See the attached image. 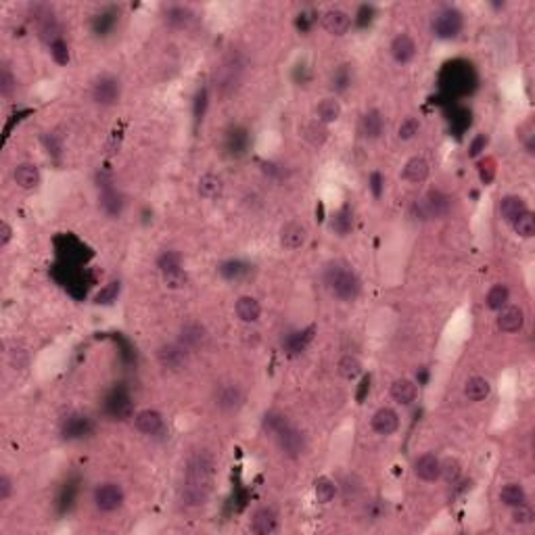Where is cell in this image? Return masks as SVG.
Segmentation results:
<instances>
[{"mask_svg": "<svg viewBox=\"0 0 535 535\" xmlns=\"http://www.w3.org/2000/svg\"><path fill=\"white\" fill-rule=\"evenodd\" d=\"M325 285L327 289L341 301L345 303H351L358 299L360 291H362V281L360 276L351 270L349 265L341 263V261H335V263H329L325 268Z\"/></svg>", "mask_w": 535, "mask_h": 535, "instance_id": "1", "label": "cell"}, {"mask_svg": "<svg viewBox=\"0 0 535 535\" xmlns=\"http://www.w3.org/2000/svg\"><path fill=\"white\" fill-rule=\"evenodd\" d=\"M243 76H245V59L239 52H232V55L224 57L222 63L213 69V88H216L218 94L228 96L241 86Z\"/></svg>", "mask_w": 535, "mask_h": 535, "instance_id": "2", "label": "cell"}, {"mask_svg": "<svg viewBox=\"0 0 535 535\" xmlns=\"http://www.w3.org/2000/svg\"><path fill=\"white\" fill-rule=\"evenodd\" d=\"M213 477H216V458H213L207 450L195 452L186 462V481H193V483H199V485L211 490Z\"/></svg>", "mask_w": 535, "mask_h": 535, "instance_id": "3", "label": "cell"}, {"mask_svg": "<svg viewBox=\"0 0 535 535\" xmlns=\"http://www.w3.org/2000/svg\"><path fill=\"white\" fill-rule=\"evenodd\" d=\"M452 209V199L441 190H429L422 199L414 203L418 220H439L446 218Z\"/></svg>", "mask_w": 535, "mask_h": 535, "instance_id": "4", "label": "cell"}, {"mask_svg": "<svg viewBox=\"0 0 535 535\" xmlns=\"http://www.w3.org/2000/svg\"><path fill=\"white\" fill-rule=\"evenodd\" d=\"M462 25H464L462 13H460L458 9L444 7V9H439V11L433 15L431 32H433V36H437L439 40H452V38H458V34L462 32Z\"/></svg>", "mask_w": 535, "mask_h": 535, "instance_id": "5", "label": "cell"}, {"mask_svg": "<svg viewBox=\"0 0 535 535\" xmlns=\"http://www.w3.org/2000/svg\"><path fill=\"white\" fill-rule=\"evenodd\" d=\"M274 441H276V448L281 450V454L285 458H291V460L301 458L307 450V437L303 435V431H299L297 426H293L291 422L285 426L283 431H279L274 435Z\"/></svg>", "mask_w": 535, "mask_h": 535, "instance_id": "6", "label": "cell"}, {"mask_svg": "<svg viewBox=\"0 0 535 535\" xmlns=\"http://www.w3.org/2000/svg\"><path fill=\"white\" fill-rule=\"evenodd\" d=\"M124 500H126V494L122 490L120 483H113V481H107V483H100L94 488V494H92V502L96 506V510L109 514V512H116L124 506Z\"/></svg>", "mask_w": 535, "mask_h": 535, "instance_id": "7", "label": "cell"}, {"mask_svg": "<svg viewBox=\"0 0 535 535\" xmlns=\"http://www.w3.org/2000/svg\"><path fill=\"white\" fill-rule=\"evenodd\" d=\"M90 96L98 107H113L122 96V82L116 76H109V74L98 76L92 82Z\"/></svg>", "mask_w": 535, "mask_h": 535, "instance_id": "8", "label": "cell"}, {"mask_svg": "<svg viewBox=\"0 0 535 535\" xmlns=\"http://www.w3.org/2000/svg\"><path fill=\"white\" fill-rule=\"evenodd\" d=\"M188 353L180 343H164L157 349V364L162 366L166 372H182L188 366Z\"/></svg>", "mask_w": 535, "mask_h": 535, "instance_id": "9", "label": "cell"}, {"mask_svg": "<svg viewBox=\"0 0 535 535\" xmlns=\"http://www.w3.org/2000/svg\"><path fill=\"white\" fill-rule=\"evenodd\" d=\"M213 404L220 412L232 414L239 412L245 404V391L237 383H222L213 393Z\"/></svg>", "mask_w": 535, "mask_h": 535, "instance_id": "10", "label": "cell"}, {"mask_svg": "<svg viewBox=\"0 0 535 535\" xmlns=\"http://www.w3.org/2000/svg\"><path fill=\"white\" fill-rule=\"evenodd\" d=\"M249 144H251V136H249V130L245 126H230L226 132H224V140H222V149L226 153V157L230 159H239L243 157L247 151H249Z\"/></svg>", "mask_w": 535, "mask_h": 535, "instance_id": "11", "label": "cell"}, {"mask_svg": "<svg viewBox=\"0 0 535 535\" xmlns=\"http://www.w3.org/2000/svg\"><path fill=\"white\" fill-rule=\"evenodd\" d=\"M209 341V335H207V329L201 325V323H195V320H190V323L182 325L180 327V333H178V343L186 349V351H199L207 345Z\"/></svg>", "mask_w": 535, "mask_h": 535, "instance_id": "12", "label": "cell"}, {"mask_svg": "<svg viewBox=\"0 0 535 535\" xmlns=\"http://www.w3.org/2000/svg\"><path fill=\"white\" fill-rule=\"evenodd\" d=\"M218 274L228 283H245L253 276V265L239 257L224 259L218 263Z\"/></svg>", "mask_w": 535, "mask_h": 535, "instance_id": "13", "label": "cell"}, {"mask_svg": "<svg viewBox=\"0 0 535 535\" xmlns=\"http://www.w3.org/2000/svg\"><path fill=\"white\" fill-rule=\"evenodd\" d=\"M98 207L107 218H120L126 207V199L118 188H113L111 184H105L98 197Z\"/></svg>", "mask_w": 535, "mask_h": 535, "instance_id": "14", "label": "cell"}, {"mask_svg": "<svg viewBox=\"0 0 535 535\" xmlns=\"http://www.w3.org/2000/svg\"><path fill=\"white\" fill-rule=\"evenodd\" d=\"M358 132L366 140H377L385 132V116L379 109H368L358 124Z\"/></svg>", "mask_w": 535, "mask_h": 535, "instance_id": "15", "label": "cell"}, {"mask_svg": "<svg viewBox=\"0 0 535 535\" xmlns=\"http://www.w3.org/2000/svg\"><path fill=\"white\" fill-rule=\"evenodd\" d=\"M370 424H372V431H374V433L389 437V435H393V433L400 429V414H397L393 408H387V406H385V408H379L377 412L372 414Z\"/></svg>", "mask_w": 535, "mask_h": 535, "instance_id": "16", "label": "cell"}, {"mask_svg": "<svg viewBox=\"0 0 535 535\" xmlns=\"http://www.w3.org/2000/svg\"><path fill=\"white\" fill-rule=\"evenodd\" d=\"M416 42L410 34H397L389 46V52L397 65H408L416 57Z\"/></svg>", "mask_w": 535, "mask_h": 535, "instance_id": "17", "label": "cell"}, {"mask_svg": "<svg viewBox=\"0 0 535 535\" xmlns=\"http://www.w3.org/2000/svg\"><path fill=\"white\" fill-rule=\"evenodd\" d=\"M209 500V488H203L193 481H184V485L178 490V502L184 508H201Z\"/></svg>", "mask_w": 535, "mask_h": 535, "instance_id": "18", "label": "cell"}, {"mask_svg": "<svg viewBox=\"0 0 535 535\" xmlns=\"http://www.w3.org/2000/svg\"><path fill=\"white\" fill-rule=\"evenodd\" d=\"M251 531L259 535H270L279 531V514L270 506H261L251 516Z\"/></svg>", "mask_w": 535, "mask_h": 535, "instance_id": "19", "label": "cell"}, {"mask_svg": "<svg viewBox=\"0 0 535 535\" xmlns=\"http://www.w3.org/2000/svg\"><path fill=\"white\" fill-rule=\"evenodd\" d=\"M307 237H309V232H307L305 224L293 220V222H287L283 226V230H281V245L287 251H297V249H301L307 243Z\"/></svg>", "mask_w": 535, "mask_h": 535, "instance_id": "20", "label": "cell"}, {"mask_svg": "<svg viewBox=\"0 0 535 535\" xmlns=\"http://www.w3.org/2000/svg\"><path fill=\"white\" fill-rule=\"evenodd\" d=\"M134 426L136 431L142 435H157L164 431V416L159 414L157 410H140L134 414Z\"/></svg>", "mask_w": 535, "mask_h": 535, "instance_id": "21", "label": "cell"}, {"mask_svg": "<svg viewBox=\"0 0 535 535\" xmlns=\"http://www.w3.org/2000/svg\"><path fill=\"white\" fill-rule=\"evenodd\" d=\"M525 327V312L518 305H504L498 316V329L506 335H514Z\"/></svg>", "mask_w": 535, "mask_h": 535, "instance_id": "22", "label": "cell"}, {"mask_svg": "<svg viewBox=\"0 0 535 535\" xmlns=\"http://www.w3.org/2000/svg\"><path fill=\"white\" fill-rule=\"evenodd\" d=\"M414 474L420 481H426V483H433L441 477V460L435 454H422L420 458H416L414 462Z\"/></svg>", "mask_w": 535, "mask_h": 535, "instance_id": "23", "label": "cell"}, {"mask_svg": "<svg viewBox=\"0 0 535 535\" xmlns=\"http://www.w3.org/2000/svg\"><path fill=\"white\" fill-rule=\"evenodd\" d=\"M323 28L331 36H345L351 28V17L343 9H329L323 15Z\"/></svg>", "mask_w": 535, "mask_h": 535, "instance_id": "24", "label": "cell"}, {"mask_svg": "<svg viewBox=\"0 0 535 535\" xmlns=\"http://www.w3.org/2000/svg\"><path fill=\"white\" fill-rule=\"evenodd\" d=\"M92 433V420L82 414H74L63 422V437L65 439H82Z\"/></svg>", "mask_w": 535, "mask_h": 535, "instance_id": "25", "label": "cell"}, {"mask_svg": "<svg viewBox=\"0 0 535 535\" xmlns=\"http://www.w3.org/2000/svg\"><path fill=\"white\" fill-rule=\"evenodd\" d=\"M118 21H120V11L116 7H107V9H102L100 13L94 15L92 32L96 36H109L113 32V28L118 25Z\"/></svg>", "mask_w": 535, "mask_h": 535, "instance_id": "26", "label": "cell"}, {"mask_svg": "<svg viewBox=\"0 0 535 535\" xmlns=\"http://www.w3.org/2000/svg\"><path fill=\"white\" fill-rule=\"evenodd\" d=\"M525 211H529V207H527L523 197H518V195L502 197V201H500V216H502L504 222L512 224L518 216H523Z\"/></svg>", "mask_w": 535, "mask_h": 535, "instance_id": "27", "label": "cell"}, {"mask_svg": "<svg viewBox=\"0 0 535 535\" xmlns=\"http://www.w3.org/2000/svg\"><path fill=\"white\" fill-rule=\"evenodd\" d=\"M195 19V13L188 9V7H182V5H170L164 9V21L174 28V30H184L193 23Z\"/></svg>", "mask_w": 535, "mask_h": 535, "instance_id": "28", "label": "cell"}, {"mask_svg": "<svg viewBox=\"0 0 535 535\" xmlns=\"http://www.w3.org/2000/svg\"><path fill=\"white\" fill-rule=\"evenodd\" d=\"M389 393H391V400H393L395 404H400V406H410V404L416 400V395H418V387H416V383L410 381V379H395L393 385H391V389H389Z\"/></svg>", "mask_w": 535, "mask_h": 535, "instance_id": "29", "label": "cell"}, {"mask_svg": "<svg viewBox=\"0 0 535 535\" xmlns=\"http://www.w3.org/2000/svg\"><path fill=\"white\" fill-rule=\"evenodd\" d=\"M13 178H15V184L23 190H34L42 180L40 170L34 164H19L13 172Z\"/></svg>", "mask_w": 535, "mask_h": 535, "instance_id": "30", "label": "cell"}, {"mask_svg": "<svg viewBox=\"0 0 535 535\" xmlns=\"http://www.w3.org/2000/svg\"><path fill=\"white\" fill-rule=\"evenodd\" d=\"M234 312H237L239 320H243V323H247V325H253L261 316V305L255 297L243 295V297H239V301L234 305Z\"/></svg>", "mask_w": 535, "mask_h": 535, "instance_id": "31", "label": "cell"}, {"mask_svg": "<svg viewBox=\"0 0 535 535\" xmlns=\"http://www.w3.org/2000/svg\"><path fill=\"white\" fill-rule=\"evenodd\" d=\"M341 118V102L337 98H323L316 107V120L320 124H335Z\"/></svg>", "mask_w": 535, "mask_h": 535, "instance_id": "32", "label": "cell"}, {"mask_svg": "<svg viewBox=\"0 0 535 535\" xmlns=\"http://www.w3.org/2000/svg\"><path fill=\"white\" fill-rule=\"evenodd\" d=\"M426 176H429V164H426L424 157H412L410 162L404 166V172H402V178L412 182V184L424 182Z\"/></svg>", "mask_w": 535, "mask_h": 535, "instance_id": "33", "label": "cell"}, {"mask_svg": "<svg viewBox=\"0 0 535 535\" xmlns=\"http://www.w3.org/2000/svg\"><path fill=\"white\" fill-rule=\"evenodd\" d=\"M197 190H199V195H201L203 199H209V201H211V199H218V197L222 195L224 182H222V178H220L218 174L207 172V174H203V176L199 178Z\"/></svg>", "mask_w": 535, "mask_h": 535, "instance_id": "34", "label": "cell"}, {"mask_svg": "<svg viewBox=\"0 0 535 535\" xmlns=\"http://www.w3.org/2000/svg\"><path fill=\"white\" fill-rule=\"evenodd\" d=\"M490 393H492V385L483 377H470L464 385V395L468 402H483L485 397H490Z\"/></svg>", "mask_w": 535, "mask_h": 535, "instance_id": "35", "label": "cell"}, {"mask_svg": "<svg viewBox=\"0 0 535 535\" xmlns=\"http://www.w3.org/2000/svg\"><path fill=\"white\" fill-rule=\"evenodd\" d=\"M339 488L331 477H318L314 481V496L320 504H331L337 496Z\"/></svg>", "mask_w": 535, "mask_h": 535, "instance_id": "36", "label": "cell"}, {"mask_svg": "<svg viewBox=\"0 0 535 535\" xmlns=\"http://www.w3.org/2000/svg\"><path fill=\"white\" fill-rule=\"evenodd\" d=\"M500 502L508 508H514V506L527 502V492L521 483H506L500 490Z\"/></svg>", "mask_w": 535, "mask_h": 535, "instance_id": "37", "label": "cell"}, {"mask_svg": "<svg viewBox=\"0 0 535 535\" xmlns=\"http://www.w3.org/2000/svg\"><path fill=\"white\" fill-rule=\"evenodd\" d=\"M107 412H109L116 420H124L130 416L132 412V404H130V397L122 391H118L109 402H107Z\"/></svg>", "mask_w": 535, "mask_h": 535, "instance_id": "38", "label": "cell"}, {"mask_svg": "<svg viewBox=\"0 0 535 535\" xmlns=\"http://www.w3.org/2000/svg\"><path fill=\"white\" fill-rule=\"evenodd\" d=\"M353 82V69L349 63H343L339 67H335L333 76H331V90L333 92H345Z\"/></svg>", "mask_w": 535, "mask_h": 535, "instance_id": "39", "label": "cell"}, {"mask_svg": "<svg viewBox=\"0 0 535 535\" xmlns=\"http://www.w3.org/2000/svg\"><path fill=\"white\" fill-rule=\"evenodd\" d=\"M510 301V289L506 285H494L485 295V305L494 312H500Z\"/></svg>", "mask_w": 535, "mask_h": 535, "instance_id": "40", "label": "cell"}, {"mask_svg": "<svg viewBox=\"0 0 535 535\" xmlns=\"http://www.w3.org/2000/svg\"><path fill=\"white\" fill-rule=\"evenodd\" d=\"M303 138H305L312 146L320 149V146L327 142V138H329V130H327L325 124H320V122L316 120V122H309L307 126H303Z\"/></svg>", "mask_w": 535, "mask_h": 535, "instance_id": "41", "label": "cell"}, {"mask_svg": "<svg viewBox=\"0 0 535 535\" xmlns=\"http://www.w3.org/2000/svg\"><path fill=\"white\" fill-rule=\"evenodd\" d=\"M162 279H164L166 289H170V291H182V289L188 287V274L182 265L172 268V270H168V272H162Z\"/></svg>", "mask_w": 535, "mask_h": 535, "instance_id": "42", "label": "cell"}, {"mask_svg": "<svg viewBox=\"0 0 535 535\" xmlns=\"http://www.w3.org/2000/svg\"><path fill=\"white\" fill-rule=\"evenodd\" d=\"M337 370H339V374H341L343 379H347V381H353V379H358L360 374H362L364 366H362V362H360L356 356L347 353V356H343V358L339 360V364H337Z\"/></svg>", "mask_w": 535, "mask_h": 535, "instance_id": "43", "label": "cell"}, {"mask_svg": "<svg viewBox=\"0 0 535 535\" xmlns=\"http://www.w3.org/2000/svg\"><path fill=\"white\" fill-rule=\"evenodd\" d=\"M289 424V418L283 414V412H276V410H272V412H268L265 416H263V420H261V429H263V433H268V435H276L279 431H283L285 426Z\"/></svg>", "mask_w": 535, "mask_h": 535, "instance_id": "44", "label": "cell"}, {"mask_svg": "<svg viewBox=\"0 0 535 535\" xmlns=\"http://www.w3.org/2000/svg\"><path fill=\"white\" fill-rule=\"evenodd\" d=\"M333 230L339 237H347L353 230V213L349 207H341L333 218Z\"/></svg>", "mask_w": 535, "mask_h": 535, "instance_id": "45", "label": "cell"}, {"mask_svg": "<svg viewBox=\"0 0 535 535\" xmlns=\"http://www.w3.org/2000/svg\"><path fill=\"white\" fill-rule=\"evenodd\" d=\"M512 230L521 237V239H531L535 234V216L531 211H525L523 216H518L512 224Z\"/></svg>", "mask_w": 535, "mask_h": 535, "instance_id": "46", "label": "cell"}, {"mask_svg": "<svg viewBox=\"0 0 535 535\" xmlns=\"http://www.w3.org/2000/svg\"><path fill=\"white\" fill-rule=\"evenodd\" d=\"M120 291H122V283H120V281H111L109 285H105V287L96 293L94 303H96V305H111L113 301H118Z\"/></svg>", "mask_w": 535, "mask_h": 535, "instance_id": "47", "label": "cell"}, {"mask_svg": "<svg viewBox=\"0 0 535 535\" xmlns=\"http://www.w3.org/2000/svg\"><path fill=\"white\" fill-rule=\"evenodd\" d=\"M462 474V464L456 460V458H444L441 460V477L444 481H448V483H456V481L460 479Z\"/></svg>", "mask_w": 535, "mask_h": 535, "instance_id": "48", "label": "cell"}, {"mask_svg": "<svg viewBox=\"0 0 535 535\" xmlns=\"http://www.w3.org/2000/svg\"><path fill=\"white\" fill-rule=\"evenodd\" d=\"M15 90H17V80L11 74V69L7 65H3V69H0V94L5 98H11L15 94Z\"/></svg>", "mask_w": 535, "mask_h": 535, "instance_id": "49", "label": "cell"}, {"mask_svg": "<svg viewBox=\"0 0 535 535\" xmlns=\"http://www.w3.org/2000/svg\"><path fill=\"white\" fill-rule=\"evenodd\" d=\"M50 57L55 59V63L59 65H67L69 63V46L63 38L50 42Z\"/></svg>", "mask_w": 535, "mask_h": 535, "instance_id": "50", "label": "cell"}, {"mask_svg": "<svg viewBox=\"0 0 535 535\" xmlns=\"http://www.w3.org/2000/svg\"><path fill=\"white\" fill-rule=\"evenodd\" d=\"M178 265H182V257H180L178 251L168 249V251H164L162 255L157 257V268L162 272H168V270H172V268H178Z\"/></svg>", "mask_w": 535, "mask_h": 535, "instance_id": "51", "label": "cell"}, {"mask_svg": "<svg viewBox=\"0 0 535 535\" xmlns=\"http://www.w3.org/2000/svg\"><path fill=\"white\" fill-rule=\"evenodd\" d=\"M418 132H420V122L416 118H406L397 128V138L400 140H412Z\"/></svg>", "mask_w": 535, "mask_h": 535, "instance_id": "52", "label": "cell"}, {"mask_svg": "<svg viewBox=\"0 0 535 535\" xmlns=\"http://www.w3.org/2000/svg\"><path fill=\"white\" fill-rule=\"evenodd\" d=\"M533 518H535V512H533V508L527 502L512 508V523L514 525H531Z\"/></svg>", "mask_w": 535, "mask_h": 535, "instance_id": "53", "label": "cell"}, {"mask_svg": "<svg viewBox=\"0 0 535 535\" xmlns=\"http://www.w3.org/2000/svg\"><path fill=\"white\" fill-rule=\"evenodd\" d=\"M193 109H195V120L201 122L203 116H205V109H207V88H199V90H197Z\"/></svg>", "mask_w": 535, "mask_h": 535, "instance_id": "54", "label": "cell"}, {"mask_svg": "<svg viewBox=\"0 0 535 535\" xmlns=\"http://www.w3.org/2000/svg\"><path fill=\"white\" fill-rule=\"evenodd\" d=\"M488 142H490L488 134H477L470 140V144H468V157H479L481 153L488 149Z\"/></svg>", "mask_w": 535, "mask_h": 535, "instance_id": "55", "label": "cell"}, {"mask_svg": "<svg viewBox=\"0 0 535 535\" xmlns=\"http://www.w3.org/2000/svg\"><path fill=\"white\" fill-rule=\"evenodd\" d=\"M13 496V481L9 474H0V502H7Z\"/></svg>", "mask_w": 535, "mask_h": 535, "instance_id": "56", "label": "cell"}, {"mask_svg": "<svg viewBox=\"0 0 535 535\" xmlns=\"http://www.w3.org/2000/svg\"><path fill=\"white\" fill-rule=\"evenodd\" d=\"M368 182H370V190H372V195L379 199V197L383 195V188H385V180H383V176H381L379 172H372L370 178H368Z\"/></svg>", "mask_w": 535, "mask_h": 535, "instance_id": "57", "label": "cell"}, {"mask_svg": "<svg viewBox=\"0 0 535 535\" xmlns=\"http://www.w3.org/2000/svg\"><path fill=\"white\" fill-rule=\"evenodd\" d=\"M42 142H44V146H46V151L48 153H52V155H59L61 153V140L57 138V134H44L42 136Z\"/></svg>", "mask_w": 535, "mask_h": 535, "instance_id": "58", "label": "cell"}, {"mask_svg": "<svg viewBox=\"0 0 535 535\" xmlns=\"http://www.w3.org/2000/svg\"><path fill=\"white\" fill-rule=\"evenodd\" d=\"M383 512L385 510H383V504L379 500H372V502L366 504V516L372 518V521H379L383 516Z\"/></svg>", "mask_w": 535, "mask_h": 535, "instance_id": "59", "label": "cell"}, {"mask_svg": "<svg viewBox=\"0 0 535 535\" xmlns=\"http://www.w3.org/2000/svg\"><path fill=\"white\" fill-rule=\"evenodd\" d=\"M13 239V228L9 226V222H0V249H5Z\"/></svg>", "mask_w": 535, "mask_h": 535, "instance_id": "60", "label": "cell"}, {"mask_svg": "<svg viewBox=\"0 0 535 535\" xmlns=\"http://www.w3.org/2000/svg\"><path fill=\"white\" fill-rule=\"evenodd\" d=\"M368 389H370V377H364V379H362V387H360V395H358L360 402L364 400V393H366Z\"/></svg>", "mask_w": 535, "mask_h": 535, "instance_id": "61", "label": "cell"}]
</instances>
